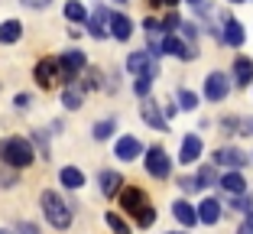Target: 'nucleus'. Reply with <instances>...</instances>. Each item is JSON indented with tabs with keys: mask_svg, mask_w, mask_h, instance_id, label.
I'll return each mask as SVG.
<instances>
[{
	"mask_svg": "<svg viewBox=\"0 0 253 234\" xmlns=\"http://www.w3.org/2000/svg\"><path fill=\"white\" fill-rule=\"evenodd\" d=\"M172 215H175V221H179L182 228H192L195 221H198V212H195V205H188L185 198H179V202L172 205Z\"/></svg>",
	"mask_w": 253,
	"mask_h": 234,
	"instance_id": "obj_16",
	"label": "nucleus"
},
{
	"mask_svg": "<svg viewBox=\"0 0 253 234\" xmlns=\"http://www.w3.org/2000/svg\"><path fill=\"white\" fill-rule=\"evenodd\" d=\"M84 16H88V13H84V3H82V0H68V3H65V20L82 23Z\"/></svg>",
	"mask_w": 253,
	"mask_h": 234,
	"instance_id": "obj_25",
	"label": "nucleus"
},
{
	"mask_svg": "<svg viewBox=\"0 0 253 234\" xmlns=\"http://www.w3.org/2000/svg\"><path fill=\"white\" fill-rule=\"evenodd\" d=\"M237 234H253V228H244V225H240V231Z\"/></svg>",
	"mask_w": 253,
	"mask_h": 234,
	"instance_id": "obj_43",
	"label": "nucleus"
},
{
	"mask_svg": "<svg viewBox=\"0 0 253 234\" xmlns=\"http://www.w3.org/2000/svg\"><path fill=\"white\" fill-rule=\"evenodd\" d=\"M59 179H62L65 189H82V186H84V173H82V169H75V166H65L59 173Z\"/></svg>",
	"mask_w": 253,
	"mask_h": 234,
	"instance_id": "obj_23",
	"label": "nucleus"
},
{
	"mask_svg": "<svg viewBox=\"0 0 253 234\" xmlns=\"http://www.w3.org/2000/svg\"><path fill=\"white\" fill-rule=\"evenodd\" d=\"M179 33L185 36V43H188V46H195V36H198V30H195V23H182V26H179Z\"/></svg>",
	"mask_w": 253,
	"mask_h": 234,
	"instance_id": "obj_33",
	"label": "nucleus"
},
{
	"mask_svg": "<svg viewBox=\"0 0 253 234\" xmlns=\"http://www.w3.org/2000/svg\"><path fill=\"white\" fill-rule=\"evenodd\" d=\"M0 186H3V189H13L16 186V169H3V173H0Z\"/></svg>",
	"mask_w": 253,
	"mask_h": 234,
	"instance_id": "obj_32",
	"label": "nucleus"
},
{
	"mask_svg": "<svg viewBox=\"0 0 253 234\" xmlns=\"http://www.w3.org/2000/svg\"><path fill=\"white\" fill-rule=\"evenodd\" d=\"M146 173L153 176V179H169L172 163H169V153H166L163 146H153V150L146 153Z\"/></svg>",
	"mask_w": 253,
	"mask_h": 234,
	"instance_id": "obj_4",
	"label": "nucleus"
},
{
	"mask_svg": "<svg viewBox=\"0 0 253 234\" xmlns=\"http://www.w3.org/2000/svg\"><path fill=\"white\" fill-rule=\"evenodd\" d=\"M224 43L227 46H244V26H240V20H231V16H227V20H224Z\"/></svg>",
	"mask_w": 253,
	"mask_h": 234,
	"instance_id": "obj_19",
	"label": "nucleus"
},
{
	"mask_svg": "<svg viewBox=\"0 0 253 234\" xmlns=\"http://www.w3.org/2000/svg\"><path fill=\"white\" fill-rule=\"evenodd\" d=\"M117 3H126V0H117Z\"/></svg>",
	"mask_w": 253,
	"mask_h": 234,
	"instance_id": "obj_47",
	"label": "nucleus"
},
{
	"mask_svg": "<svg viewBox=\"0 0 253 234\" xmlns=\"http://www.w3.org/2000/svg\"><path fill=\"white\" fill-rule=\"evenodd\" d=\"M217 186H221L227 195H247V179L240 176V169H231V173H224L221 179H217Z\"/></svg>",
	"mask_w": 253,
	"mask_h": 234,
	"instance_id": "obj_13",
	"label": "nucleus"
},
{
	"mask_svg": "<svg viewBox=\"0 0 253 234\" xmlns=\"http://www.w3.org/2000/svg\"><path fill=\"white\" fill-rule=\"evenodd\" d=\"M111 36L120 39V43H126V39L133 36V23L126 20L124 13H111Z\"/></svg>",
	"mask_w": 253,
	"mask_h": 234,
	"instance_id": "obj_17",
	"label": "nucleus"
},
{
	"mask_svg": "<svg viewBox=\"0 0 253 234\" xmlns=\"http://www.w3.org/2000/svg\"><path fill=\"white\" fill-rule=\"evenodd\" d=\"M201 156V140L195 134H188L185 140H182V150H179V159L182 163H195V159Z\"/></svg>",
	"mask_w": 253,
	"mask_h": 234,
	"instance_id": "obj_20",
	"label": "nucleus"
},
{
	"mask_svg": "<svg viewBox=\"0 0 253 234\" xmlns=\"http://www.w3.org/2000/svg\"><path fill=\"white\" fill-rule=\"evenodd\" d=\"M143 121H146L153 130H169V121L163 117V111H159L156 101H146V104H143Z\"/></svg>",
	"mask_w": 253,
	"mask_h": 234,
	"instance_id": "obj_14",
	"label": "nucleus"
},
{
	"mask_svg": "<svg viewBox=\"0 0 253 234\" xmlns=\"http://www.w3.org/2000/svg\"><path fill=\"white\" fill-rule=\"evenodd\" d=\"M140 153H143V143L136 140V137H120L117 143H114V156L124 159V163H133Z\"/></svg>",
	"mask_w": 253,
	"mask_h": 234,
	"instance_id": "obj_10",
	"label": "nucleus"
},
{
	"mask_svg": "<svg viewBox=\"0 0 253 234\" xmlns=\"http://www.w3.org/2000/svg\"><path fill=\"white\" fill-rule=\"evenodd\" d=\"M88 65V59H84L82 49H68V52H62L59 59V68H62V78H75L82 68Z\"/></svg>",
	"mask_w": 253,
	"mask_h": 234,
	"instance_id": "obj_8",
	"label": "nucleus"
},
{
	"mask_svg": "<svg viewBox=\"0 0 253 234\" xmlns=\"http://www.w3.org/2000/svg\"><path fill=\"white\" fill-rule=\"evenodd\" d=\"M149 88H153V75H140V78H136L133 91L140 94V98H146V94H149Z\"/></svg>",
	"mask_w": 253,
	"mask_h": 234,
	"instance_id": "obj_31",
	"label": "nucleus"
},
{
	"mask_svg": "<svg viewBox=\"0 0 253 234\" xmlns=\"http://www.w3.org/2000/svg\"><path fill=\"white\" fill-rule=\"evenodd\" d=\"M20 36H23V23H20V20L0 23V43H3V46H13Z\"/></svg>",
	"mask_w": 253,
	"mask_h": 234,
	"instance_id": "obj_22",
	"label": "nucleus"
},
{
	"mask_svg": "<svg viewBox=\"0 0 253 234\" xmlns=\"http://www.w3.org/2000/svg\"><path fill=\"white\" fill-rule=\"evenodd\" d=\"M234 78H237V85L253 82V62L247 59V55H237V59H234Z\"/></svg>",
	"mask_w": 253,
	"mask_h": 234,
	"instance_id": "obj_21",
	"label": "nucleus"
},
{
	"mask_svg": "<svg viewBox=\"0 0 253 234\" xmlns=\"http://www.w3.org/2000/svg\"><path fill=\"white\" fill-rule=\"evenodd\" d=\"M39 205H42V215L49 218V225H52V228L65 231V228L72 225V205H68L65 198L59 195V192L45 189L42 195H39Z\"/></svg>",
	"mask_w": 253,
	"mask_h": 234,
	"instance_id": "obj_2",
	"label": "nucleus"
},
{
	"mask_svg": "<svg viewBox=\"0 0 253 234\" xmlns=\"http://www.w3.org/2000/svg\"><path fill=\"white\" fill-rule=\"evenodd\" d=\"M153 221H156V208H153V205H149L146 212H143L140 218H136V225H140V228H149V225H153Z\"/></svg>",
	"mask_w": 253,
	"mask_h": 234,
	"instance_id": "obj_34",
	"label": "nucleus"
},
{
	"mask_svg": "<svg viewBox=\"0 0 253 234\" xmlns=\"http://www.w3.org/2000/svg\"><path fill=\"white\" fill-rule=\"evenodd\" d=\"M195 179L201 182V189H205V186H217V173H214V166H201Z\"/></svg>",
	"mask_w": 253,
	"mask_h": 234,
	"instance_id": "obj_28",
	"label": "nucleus"
},
{
	"mask_svg": "<svg viewBox=\"0 0 253 234\" xmlns=\"http://www.w3.org/2000/svg\"><path fill=\"white\" fill-rule=\"evenodd\" d=\"M244 228H253V208H247V221H244Z\"/></svg>",
	"mask_w": 253,
	"mask_h": 234,
	"instance_id": "obj_42",
	"label": "nucleus"
},
{
	"mask_svg": "<svg viewBox=\"0 0 253 234\" xmlns=\"http://www.w3.org/2000/svg\"><path fill=\"white\" fill-rule=\"evenodd\" d=\"M0 234H13V231H7V228H0Z\"/></svg>",
	"mask_w": 253,
	"mask_h": 234,
	"instance_id": "obj_45",
	"label": "nucleus"
},
{
	"mask_svg": "<svg viewBox=\"0 0 253 234\" xmlns=\"http://www.w3.org/2000/svg\"><path fill=\"white\" fill-rule=\"evenodd\" d=\"M107 26H111V13H107V7H97L94 13L88 16V33H91L94 39H104L107 33H111Z\"/></svg>",
	"mask_w": 253,
	"mask_h": 234,
	"instance_id": "obj_12",
	"label": "nucleus"
},
{
	"mask_svg": "<svg viewBox=\"0 0 253 234\" xmlns=\"http://www.w3.org/2000/svg\"><path fill=\"white\" fill-rule=\"evenodd\" d=\"M120 208H124L126 215H133V218H140L143 212L149 208V198L143 189H133V186H126L124 192H120Z\"/></svg>",
	"mask_w": 253,
	"mask_h": 234,
	"instance_id": "obj_3",
	"label": "nucleus"
},
{
	"mask_svg": "<svg viewBox=\"0 0 253 234\" xmlns=\"http://www.w3.org/2000/svg\"><path fill=\"white\" fill-rule=\"evenodd\" d=\"M20 234H39V228L33 225V221H23V225H20Z\"/></svg>",
	"mask_w": 253,
	"mask_h": 234,
	"instance_id": "obj_40",
	"label": "nucleus"
},
{
	"mask_svg": "<svg viewBox=\"0 0 253 234\" xmlns=\"http://www.w3.org/2000/svg\"><path fill=\"white\" fill-rule=\"evenodd\" d=\"M179 186H182L185 192H195V189H201V182L195 179V176H182V179H179Z\"/></svg>",
	"mask_w": 253,
	"mask_h": 234,
	"instance_id": "obj_36",
	"label": "nucleus"
},
{
	"mask_svg": "<svg viewBox=\"0 0 253 234\" xmlns=\"http://www.w3.org/2000/svg\"><path fill=\"white\" fill-rule=\"evenodd\" d=\"M120 173H114V169H101V173H97V186H101V192H104L107 198L111 195H117L120 192Z\"/></svg>",
	"mask_w": 253,
	"mask_h": 234,
	"instance_id": "obj_15",
	"label": "nucleus"
},
{
	"mask_svg": "<svg viewBox=\"0 0 253 234\" xmlns=\"http://www.w3.org/2000/svg\"><path fill=\"white\" fill-rule=\"evenodd\" d=\"M179 26H182L179 13H169V16H166V23H163V30H166V33H175V30H179Z\"/></svg>",
	"mask_w": 253,
	"mask_h": 234,
	"instance_id": "obj_35",
	"label": "nucleus"
},
{
	"mask_svg": "<svg viewBox=\"0 0 253 234\" xmlns=\"http://www.w3.org/2000/svg\"><path fill=\"white\" fill-rule=\"evenodd\" d=\"M188 3H195V7H201V0H188Z\"/></svg>",
	"mask_w": 253,
	"mask_h": 234,
	"instance_id": "obj_44",
	"label": "nucleus"
},
{
	"mask_svg": "<svg viewBox=\"0 0 253 234\" xmlns=\"http://www.w3.org/2000/svg\"><path fill=\"white\" fill-rule=\"evenodd\" d=\"M169 234H179V231H169Z\"/></svg>",
	"mask_w": 253,
	"mask_h": 234,
	"instance_id": "obj_48",
	"label": "nucleus"
},
{
	"mask_svg": "<svg viewBox=\"0 0 253 234\" xmlns=\"http://www.w3.org/2000/svg\"><path fill=\"white\" fill-rule=\"evenodd\" d=\"M13 104L23 111V107H30V104H33V98H30V94H16V98H13Z\"/></svg>",
	"mask_w": 253,
	"mask_h": 234,
	"instance_id": "obj_39",
	"label": "nucleus"
},
{
	"mask_svg": "<svg viewBox=\"0 0 253 234\" xmlns=\"http://www.w3.org/2000/svg\"><path fill=\"white\" fill-rule=\"evenodd\" d=\"M20 3H26V7H33V10H42V7H49L52 0H20Z\"/></svg>",
	"mask_w": 253,
	"mask_h": 234,
	"instance_id": "obj_38",
	"label": "nucleus"
},
{
	"mask_svg": "<svg viewBox=\"0 0 253 234\" xmlns=\"http://www.w3.org/2000/svg\"><path fill=\"white\" fill-rule=\"evenodd\" d=\"M82 101H84V94H82L78 88H72V85L62 91V104H65L68 111H78V107H82Z\"/></svg>",
	"mask_w": 253,
	"mask_h": 234,
	"instance_id": "obj_24",
	"label": "nucleus"
},
{
	"mask_svg": "<svg viewBox=\"0 0 253 234\" xmlns=\"http://www.w3.org/2000/svg\"><path fill=\"white\" fill-rule=\"evenodd\" d=\"M179 104H182V111H195V107H198V98H195V91L182 88V91H179Z\"/></svg>",
	"mask_w": 253,
	"mask_h": 234,
	"instance_id": "obj_30",
	"label": "nucleus"
},
{
	"mask_svg": "<svg viewBox=\"0 0 253 234\" xmlns=\"http://www.w3.org/2000/svg\"><path fill=\"white\" fill-rule=\"evenodd\" d=\"M126 72H133V75H153V78H156V55L149 52V49L126 55Z\"/></svg>",
	"mask_w": 253,
	"mask_h": 234,
	"instance_id": "obj_5",
	"label": "nucleus"
},
{
	"mask_svg": "<svg viewBox=\"0 0 253 234\" xmlns=\"http://www.w3.org/2000/svg\"><path fill=\"white\" fill-rule=\"evenodd\" d=\"M30 143H36L39 156H42V159H49V137H45V130H36V134H33V140H30Z\"/></svg>",
	"mask_w": 253,
	"mask_h": 234,
	"instance_id": "obj_27",
	"label": "nucleus"
},
{
	"mask_svg": "<svg viewBox=\"0 0 253 234\" xmlns=\"http://www.w3.org/2000/svg\"><path fill=\"white\" fill-rule=\"evenodd\" d=\"M33 75H36V85H39V88L49 91V88L55 85V78L62 75V68H59V62H55V59H39Z\"/></svg>",
	"mask_w": 253,
	"mask_h": 234,
	"instance_id": "obj_7",
	"label": "nucleus"
},
{
	"mask_svg": "<svg viewBox=\"0 0 253 234\" xmlns=\"http://www.w3.org/2000/svg\"><path fill=\"white\" fill-rule=\"evenodd\" d=\"M231 3H244V0H231Z\"/></svg>",
	"mask_w": 253,
	"mask_h": 234,
	"instance_id": "obj_46",
	"label": "nucleus"
},
{
	"mask_svg": "<svg viewBox=\"0 0 253 234\" xmlns=\"http://www.w3.org/2000/svg\"><path fill=\"white\" fill-rule=\"evenodd\" d=\"M104 221H107V228H111L114 234H130V228H126V221L120 218V215H114V212H111V215H107Z\"/></svg>",
	"mask_w": 253,
	"mask_h": 234,
	"instance_id": "obj_29",
	"label": "nucleus"
},
{
	"mask_svg": "<svg viewBox=\"0 0 253 234\" xmlns=\"http://www.w3.org/2000/svg\"><path fill=\"white\" fill-rule=\"evenodd\" d=\"M227 91H231V78L224 75V72H211V75L205 78V98L208 101H224Z\"/></svg>",
	"mask_w": 253,
	"mask_h": 234,
	"instance_id": "obj_6",
	"label": "nucleus"
},
{
	"mask_svg": "<svg viewBox=\"0 0 253 234\" xmlns=\"http://www.w3.org/2000/svg\"><path fill=\"white\" fill-rule=\"evenodd\" d=\"M114 127H117V124H114L111 117H107V121H97L94 124V140H107V137H114Z\"/></svg>",
	"mask_w": 253,
	"mask_h": 234,
	"instance_id": "obj_26",
	"label": "nucleus"
},
{
	"mask_svg": "<svg viewBox=\"0 0 253 234\" xmlns=\"http://www.w3.org/2000/svg\"><path fill=\"white\" fill-rule=\"evenodd\" d=\"M33 159H36V150L26 137H3L0 140V163L10 169H26L33 166Z\"/></svg>",
	"mask_w": 253,
	"mask_h": 234,
	"instance_id": "obj_1",
	"label": "nucleus"
},
{
	"mask_svg": "<svg viewBox=\"0 0 253 234\" xmlns=\"http://www.w3.org/2000/svg\"><path fill=\"white\" fill-rule=\"evenodd\" d=\"M217 218H221V202H217V198H205V202L198 205V221L217 225Z\"/></svg>",
	"mask_w": 253,
	"mask_h": 234,
	"instance_id": "obj_18",
	"label": "nucleus"
},
{
	"mask_svg": "<svg viewBox=\"0 0 253 234\" xmlns=\"http://www.w3.org/2000/svg\"><path fill=\"white\" fill-rule=\"evenodd\" d=\"M163 55H179V59L192 62V59H195L198 52H195V46L182 43L179 36H172V33H169V36H166V43H163Z\"/></svg>",
	"mask_w": 253,
	"mask_h": 234,
	"instance_id": "obj_11",
	"label": "nucleus"
},
{
	"mask_svg": "<svg viewBox=\"0 0 253 234\" xmlns=\"http://www.w3.org/2000/svg\"><path fill=\"white\" fill-rule=\"evenodd\" d=\"M214 163L217 166H231V169H244L247 163H250V156H247L244 150H237V146H221V150L214 153Z\"/></svg>",
	"mask_w": 253,
	"mask_h": 234,
	"instance_id": "obj_9",
	"label": "nucleus"
},
{
	"mask_svg": "<svg viewBox=\"0 0 253 234\" xmlns=\"http://www.w3.org/2000/svg\"><path fill=\"white\" fill-rule=\"evenodd\" d=\"M149 3H153V7H175L179 0H149Z\"/></svg>",
	"mask_w": 253,
	"mask_h": 234,
	"instance_id": "obj_41",
	"label": "nucleus"
},
{
	"mask_svg": "<svg viewBox=\"0 0 253 234\" xmlns=\"http://www.w3.org/2000/svg\"><path fill=\"white\" fill-rule=\"evenodd\" d=\"M97 78H101V72H97V68H91V72H88V78H84V88H88V91H94L97 85H101Z\"/></svg>",
	"mask_w": 253,
	"mask_h": 234,
	"instance_id": "obj_37",
	"label": "nucleus"
}]
</instances>
